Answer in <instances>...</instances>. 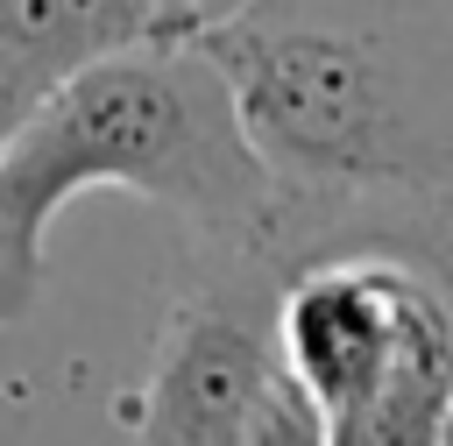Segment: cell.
Wrapping results in <instances>:
<instances>
[{
    "instance_id": "6da1fadb",
    "label": "cell",
    "mask_w": 453,
    "mask_h": 446,
    "mask_svg": "<svg viewBox=\"0 0 453 446\" xmlns=\"http://www.w3.org/2000/svg\"><path fill=\"white\" fill-rule=\"evenodd\" d=\"M85 191H134L219 241H269L290 219L205 42L127 50L0 142V319L35 304L50 227Z\"/></svg>"
},
{
    "instance_id": "7a4b0ae2",
    "label": "cell",
    "mask_w": 453,
    "mask_h": 446,
    "mask_svg": "<svg viewBox=\"0 0 453 446\" xmlns=\"http://www.w3.org/2000/svg\"><path fill=\"white\" fill-rule=\"evenodd\" d=\"M205 57L219 64L248 149L283 184V198L396 191L418 177L396 92L361 35L276 7H234Z\"/></svg>"
},
{
    "instance_id": "3957f363",
    "label": "cell",
    "mask_w": 453,
    "mask_h": 446,
    "mask_svg": "<svg viewBox=\"0 0 453 446\" xmlns=\"http://www.w3.org/2000/svg\"><path fill=\"white\" fill-rule=\"evenodd\" d=\"M439 333H453V297L382 255L326 262V269L297 276L276 304L283 368L326 404V418L368 404Z\"/></svg>"
},
{
    "instance_id": "277c9868",
    "label": "cell",
    "mask_w": 453,
    "mask_h": 446,
    "mask_svg": "<svg viewBox=\"0 0 453 446\" xmlns=\"http://www.w3.org/2000/svg\"><path fill=\"white\" fill-rule=\"evenodd\" d=\"M276 375V326L241 297L198 290L156 340V368L134 404V446H241Z\"/></svg>"
},
{
    "instance_id": "5b68a950",
    "label": "cell",
    "mask_w": 453,
    "mask_h": 446,
    "mask_svg": "<svg viewBox=\"0 0 453 446\" xmlns=\"http://www.w3.org/2000/svg\"><path fill=\"white\" fill-rule=\"evenodd\" d=\"M234 7L212 0H7L0 7V142L85 71L127 50H191Z\"/></svg>"
},
{
    "instance_id": "8992f818",
    "label": "cell",
    "mask_w": 453,
    "mask_h": 446,
    "mask_svg": "<svg viewBox=\"0 0 453 446\" xmlns=\"http://www.w3.org/2000/svg\"><path fill=\"white\" fill-rule=\"evenodd\" d=\"M241 446H333V418H326V404L283 368L276 375V389H269V404L255 411V425H248V439Z\"/></svg>"
},
{
    "instance_id": "52a82bcc",
    "label": "cell",
    "mask_w": 453,
    "mask_h": 446,
    "mask_svg": "<svg viewBox=\"0 0 453 446\" xmlns=\"http://www.w3.org/2000/svg\"><path fill=\"white\" fill-rule=\"evenodd\" d=\"M446 446H453V439H446Z\"/></svg>"
}]
</instances>
